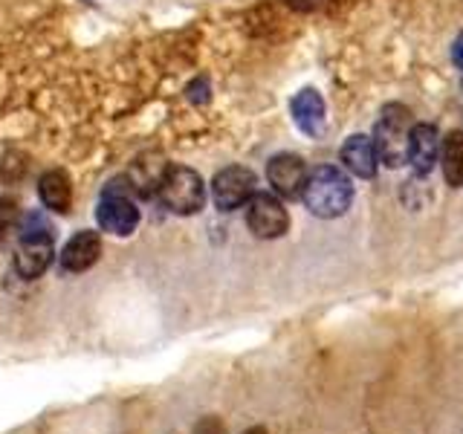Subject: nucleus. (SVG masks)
I'll return each instance as SVG.
<instances>
[{"instance_id":"9b49d317","label":"nucleus","mask_w":463,"mask_h":434,"mask_svg":"<svg viewBox=\"0 0 463 434\" xmlns=\"http://www.w3.org/2000/svg\"><path fill=\"white\" fill-rule=\"evenodd\" d=\"M289 113H293V122L304 137H322L325 130V99L318 96L313 87H304L289 101Z\"/></svg>"},{"instance_id":"4468645a","label":"nucleus","mask_w":463,"mask_h":434,"mask_svg":"<svg viewBox=\"0 0 463 434\" xmlns=\"http://www.w3.org/2000/svg\"><path fill=\"white\" fill-rule=\"evenodd\" d=\"M165 174H168V163L163 156H142L134 163V168H130L128 180L134 185V192L154 194V192H159V185H163Z\"/></svg>"},{"instance_id":"2eb2a0df","label":"nucleus","mask_w":463,"mask_h":434,"mask_svg":"<svg viewBox=\"0 0 463 434\" xmlns=\"http://www.w3.org/2000/svg\"><path fill=\"white\" fill-rule=\"evenodd\" d=\"M440 168L446 185H463V130H449L440 145Z\"/></svg>"},{"instance_id":"a211bd4d","label":"nucleus","mask_w":463,"mask_h":434,"mask_svg":"<svg viewBox=\"0 0 463 434\" xmlns=\"http://www.w3.org/2000/svg\"><path fill=\"white\" fill-rule=\"evenodd\" d=\"M287 4L293 6V9H313L318 0H287Z\"/></svg>"},{"instance_id":"0eeeda50","label":"nucleus","mask_w":463,"mask_h":434,"mask_svg":"<svg viewBox=\"0 0 463 434\" xmlns=\"http://www.w3.org/2000/svg\"><path fill=\"white\" fill-rule=\"evenodd\" d=\"M55 231H26L21 235L18 252H14V269L24 278H38L47 272L55 255Z\"/></svg>"},{"instance_id":"f257e3e1","label":"nucleus","mask_w":463,"mask_h":434,"mask_svg":"<svg viewBox=\"0 0 463 434\" xmlns=\"http://www.w3.org/2000/svg\"><path fill=\"white\" fill-rule=\"evenodd\" d=\"M304 206L310 214L322 217V221H333L342 217L354 203V185L347 180V174L336 165H318L307 174V185L301 192Z\"/></svg>"},{"instance_id":"6ab92c4d","label":"nucleus","mask_w":463,"mask_h":434,"mask_svg":"<svg viewBox=\"0 0 463 434\" xmlns=\"http://www.w3.org/2000/svg\"><path fill=\"white\" fill-rule=\"evenodd\" d=\"M243 434H269L267 429H260V426H255V429H246Z\"/></svg>"},{"instance_id":"1a4fd4ad","label":"nucleus","mask_w":463,"mask_h":434,"mask_svg":"<svg viewBox=\"0 0 463 434\" xmlns=\"http://www.w3.org/2000/svg\"><path fill=\"white\" fill-rule=\"evenodd\" d=\"M440 134L438 127L423 122V125H414L411 134H409V154H405V163L414 168V174L426 177V174L434 168V163L440 159Z\"/></svg>"},{"instance_id":"ddd939ff","label":"nucleus","mask_w":463,"mask_h":434,"mask_svg":"<svg viewBox=\"0 0 463 434\" xmlns=\"http://www.w3.org/2000/svg\"><path fill=\"white\" fill-rule=\"evenodd\" d=\"M38 197L47 209L58 212V214H67L72 206V185L70 177L64 171H47L43 177L38 180Z\"/></svg>"},{"instance_id":"9d476101","label":"nucleus","mask_w":463,"mask_h":434,"mask_svg":"<svg viewBox=\"0 0 463 434\" xmlns=\"http://www.w3.org/2000/svg\"><path fill=\"white\" fill-rule=\"evenodd\" d=\"M339 159L342 165L354 174V177H362V180H371L376 177V159H380V154H376V145L371 137L365 134H351L339 148Z\"/></svg>"},{"instance_id":"7ed1b4c3","label":"nucleus","mask_w":463,"mask_h":434,"mask_svg":"<svg viewBox=\"0 0 463 434\" xmlns=\"http://www.w3.org/2000/svg\"><path fill=\"white\" fill-rule=\"evenodd\" d=\"M159 200L163 206L174 214H197L203 206H206V185H203V177L194 168L185 165H168V174L163 185H159Z\"/></svg>"},{"instance_id":"f8f14e48","label":"nucleus","mask_w":463,"mask_h":434,"mask_svg":"<svg viewBox=\"0 0 463 434\" xmlns=\"http://www.w3.org/2000/svg\"><path fill=\"white\" fill-rule=\"evenodd\" d=\"M99 258H101V238H99V231L84 229V231L72 235L64 243V250H61V267L67 272H84V269H90Z\"/></svg>"},{"instance_id":"f03ea898","label":"nucleus","mask_w":463,"mask_h":434,"mask_svg":"<svg viewBox=\"0 0 463 434\" xmlns=\"http://www.w3.org/2000/svg\"><path fill=\"white\" fill-rule=\"evenodd\" d=\"M411 110L405 105H385L380 119L373 125V145L376 154L388 168H400L409 154V134H411Z\"/></svg>"},{"instance_id":"39448f33","label":"nucleus","mask_w":463,"mask_h":434,"mask_svg":"<svg viewBox=\"0 0 463 434\" xmlns=\"http://www.w3.org/2000/svg\"><path fill=\"white\" fill-rule=\"evenodd\" d=\"M258 177L243 165H226L223 171L214 174L212 180V200L221 212H235L250 206V200L255 197Z\"/></svg>"},{"instance_id":"20e7f679","label":"nucleus","mask_w":463,"mask_h":434,"mask_svg":"<svg viewBox=\"0 0 463 434\" xmlns=\"http://www.w3.org/2000/svg\"><path fill=\"white\" fill-rule=\"evenodd\" d=\"M119 183H110L105 188V194L99 200V209H96V221L99 226L110 231V235H119V238H128L130 231L139 226V209L137 203L128 197V192H134V188H116Z\"/></svg>"},{"instance_id":"dca6fc26","label":"nucleus","mask_w":463,"mask_h":434,"mask_svg":"<svg viewBox=\"0 0 463 434\" xmlns=\"http://www.w3.org/2000/svg\"><path fill=\"white\" fill-rule=\"evenodd\" d=\"M188 99H192L194 101V105H206V101H209V79H194L192 84H188Z\"/></svg>"},{"instance_id":"6e6552de","label":"nucleus","mask_w":463,"mask_h":434,"mask_svg":"<svg viewBox=\"0 0 463 434\" xmlns=\"http://www.w3.org/2000/svg\"><path fill=\"white\" fill-rule=\"evenodd\" d=\"M307 165L298 154H275L267 163V183L272 185V192L284 200L301 197L304 185H307Z\"/></svg>"},{"instance_id":"f3484780","label":"nucleus","mask_w":463,"mask_h":434,"mask_svg":"<svg viewBox=\"0 0 463 434\" xmlns=\"http://www.w3.org/2000/svg\"><path fill=\"white\" fill-rule=\"evenodd\" d=\"M452 61H455V67L463 72V33L455 38V43H452Z\"/></svg>"},{"instance_id":"423d86ee","label":"nucleus","mask_w":463,"mask_h":434,"mask_svg":"<svg viewBox=\"0 0 463 434\" xmlns=\"http://www.w3.org/2000/svg\"><path fill=\"white\" fill-rule=\"evenodd\" d=\"M246 226L260 241L281 238L289 226V214L279 194H255L250 200V206H246Z\"/></svg>"}]
</instances>
